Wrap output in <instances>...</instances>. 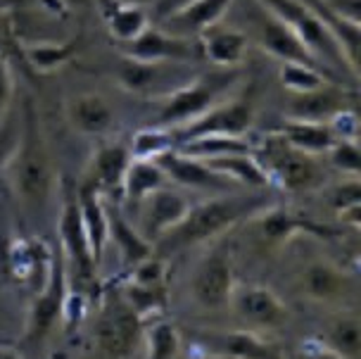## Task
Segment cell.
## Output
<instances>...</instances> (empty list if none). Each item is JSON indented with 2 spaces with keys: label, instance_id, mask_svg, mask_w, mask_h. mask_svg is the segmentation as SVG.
Instances as JSON below:
<instances>
[{
  "label": "cell",
  "instance_id": "obj_34",
  "mask_svg": "<svg viewBox=\"0 0 361 359\" xmlns=\"http://www.w3.org/2000/svg\"><path fill=\"white\" fill-rule=\"evenodd\" d=\"M121 300L138 314L140 319L157 317L166 305V286H140L128 281L121 291Z\"/></svg>",
  "mask_w": 361,
  "mask_h": 359
},
{
  "label": "cell",
  "instance_id": "obj_38",
  "mask_svg": "<svg viewBox=\"0 0 361 359\" xmlns=\"http://www.w3.org/2000/svg\"><path fill=\"white\" fill-rule=\"evenodd\" d=\"M173 147V136H166V131L159 129H143L135 133L133 145H131V157L133 159H154L162 155L164 150Z\"/></svg>",
  "mask_w": 361,
  "mask_h": 359
},
{
  "label": "cell",
  "instance_id": "obj_23",
  "mask_svg": "<svg viewBox=\"0 0 361 359\" xmlns=\"http://www.w3.org/2000/svg\"><path fill=\"white\" fill-rule=\"evenodd\" d=\"M105 209H107V236H109V241L117 245L121 260H124L128 267H135L138 262L150 257L152 243H147L143 236L138 233V229L131 226V221H128L117 207L105 202Z\"/></svg>",
  "mask_w": 361,
  "mask_h": 359
},
{
  "label": "cell",
  "instance_id": "obj_37",
  "mask_svg": "<svg viewBox=\"0 0 361 359\" xmlns=\"http://www.w3.org/2000/svg\"><path fill=\"white\" fill-rule=\"evenodd\" d=\"M159 65L154 62H143V60H133V57H126L119 65V83L126 88V91L140 93L147 91L154 81L159 79Z\"/></svg>",
  "mask_w": 361,
  "mask_h": 359
},
{
  "label": "cell",
  "instance_id": "obj_41",
  "mask_svg": "<svg viewBox=\"0 0 361 359\" xmlns=\"http://www.w3.org/2000/svg\"><path fill=\"white\" fill-rule=\"evenodd\" d=\"M12 95H15V79H12V69L5 55H0V129L10 119Z\"/></svg>",
  "mask_w": 361,
  "mask_h": 359
},
{
  "label": "cell",
  "instance_id": "obj_18",
  "mask_svg": "<svg viewBox=\"0 0 361 359\" xmlns=\"http://www.w3.org/2000/svg\"><path fill=\"white\" fill-rule=\"evenodd\" d=\"M55 250H50L43 241H15L10 248L8 267L19 284H27L38 293L50 274Z\"/></svg>",
  "mask_w": 361,
  "mask_h": 359
},
{
  "label": "cell",
  "instance_id": "obj_32",
  "mask_svg": "<svg viewBox=\"0 0 361 359\" xmlns=\"http://www.w3.org/2000/svg\"><path fill=\"white\" fill-rule=\"evenodd\" d=\"M76 50H79V43H74V41H67V43L38 41V43L24 46V57L31 62V67H34L36 72L50 74V72H55V69L67 65Z\"/></svg>",
  "mask_w": 361,
  "mask_h": 359
},
{
  "label": "cell",
  "instance_id": "obj_44",
  "mask_svg": "<svg viewBox=\"0 0 361 359\" xmlns=\"http://www.w3.org/2000/svg\"><path fill=\"white\" fill-rule=\"evenodd\" d=\"M295 359H343V357L335 355L333 350H328L324 343H312V345H305Z\"/></svg>",
  "mask_w": 361,
  "mask_h": 359
},
{
  "label": "cell",
  "instance_id": "obj_29",
  "mask_svg": "<svg viewBox=\"0 0 361 359\" xmlns=\"http://www.w3.org/2000/svg\"><path fill=\"white\" fill-rule=\"evenodd\" d=\"M169 178L164 176V171L159 169V164L154 159H133L128 164L124 181H121V190H124L126 200L140 202L143 197H147L152 190L166 185Z\"/></svg>",
  "mask_w": 361,
  "mask_h": 359
},
{
  "label": "cell",
  "instance_id": "obj_48",
  "mask_svg": "<svg viewBox=\"0 0 361 359\" xmlns=\"http://www.w3.org/2000/svg\"><path fill=\"white\" fill-rule=\"evenodd\" d=\"M200 359H228V357H221V355H209V352H204Z\"/></svg>",
  "mask_w": 361,
  "mask_h": 359
},
{
  "label": "cell",
  "instance_id": "obj_12",
  "mask_svg": "<svg viewBox=\"0 0 361 359\" xmlns=\"http://www.w3.org/2000/svg\"><path fill=\"white\" fill-rule=\"evenodd\" d=\"M124 55L133 57V60L162 65L166 60H195V57H202V50H200V43L185 41L178 34H169L157 27H145L133 41L126 43Z\"/></svg>",
  "mask_w": 361,
  "mask_h": 359
},
{
  "label": "cell",
  "instance_id": "obj_8",
  "mask_svg": "<svg viewBox=\"0 0 361 359\" xmlns=\"http://www.w3.org/2000/svg\"><path fill=\"white\" fill-rule=\"evenodd\" d=\"M143 333L145 322L119 298L117 303L102 307L93 329V338L107 357L126 359L143 343Z\"/></svg>",
  "mask_w": 361,
  "mask_h": 359
},
{
  "label": "cell",
  "instance_id": "obj_4",
  "mask_svg": "<svg viewBox=\"0 0 361 359\" xmlns=\"http://www.w3.org/2000/svg\"><path fill=\"white\" fill-rule=\"evenodd\" d=\"M60 252L67 267L69 279L81 288L79 293L86 295L90 288L98 284V264L90 252V243L81 221L79 197L74 188H64L62 214H60Z\"/></svg>",
  "mask_w": 361,
  "mask_h": 359
},
{
  "label": "cell",
  "instance_id": "obj_7",
  "mask_svg": "<svg viewBox=\"0 0 361 359\" xmlns=\"http://www.w3.org/2000/svg\"><path fill=\"white\" fill-rule=\"evenodd\" d=\"M69 293V274L64 267L62 252L57 250L53 255V264H50V274L45 279L41 291L36 293L34 303H31L29 317H27V333L24 341L29 345H38L55 329V324L62 319L64 298Z\"/></svg>",
  "mask_w": 361,
  "mask_h": 359
},
{
  "label": "cell",
  "instance_id": "obj_13",
  "mask_svg": "<svg viewBox=\"0 0 361 359\" xmlns=\"http://www.w3.org/2000/svg\"><path fill=\"white\" fill-rule=\"evenodd\" d=\"M235 291L233 267L224 252L207 255L195 269L192 276V298L204 310H221L231 303V295Z\"/></svg>",
  "mask_w": 361,
  "mask_h": 359
},
{
  "label": "cell",
  "instance_id": "obj_17",
  "mask_svg": "<svg viewBox=\"0 0 361 359\" xmlns=\"http://www.w3.org/2000/svg\"><path fill=\"white\" fill-rule=\"evenodd\" d=\"M154 162L159 164V169L164 171V176L169 181L183 185V188H212V190H226L231 181L221 174H216L214 169H209L207 162L197 157H190L185 152L169 147L162 155L154 157Z\"/></svg>",
  "mask_w": 361,
  "mask_h": 359
},
{
  "label": "cell",
  "instance_id": "obj_49",
  "mask_svg": "<svg viewBox=\"0 0 361 359\" xmlns=\"http://www.w3.org/2000/svg\"><path fill=\"white\" fill-rule=\"evenodd\" d=\"M121 3H140V0H121Z\"/></svg>",
  "mask_w": 361,
  "mask_h": 359
},
{
  "label": "cell",
  "instance_id": "obj_46",
  "mask_svg": "<svg viewBox=\"0 0 361 359\" xmlns=\"http://www.w3.org/2000/svg\"><path fill=\"white\" fill-rule=\"evenodd\" d=\"M64 8H83V5H88L90 0H60Z\"/></svg>",
  "mask_w": 361,
  "mask_h": 359
},
{
  "label": "cell",
  "instance_id": "obj_31",
  "mask_svg": "<svg viewBox=\"0 0 361 359\" xmlns=\"http://www.w3.org/2000/svg\"><path fill=\"white\" fill-rule=\"evenodd\" d=\"M176 150L185 152L197 159H209L219 155H231V152H252L245 136H226V133H207V136H195L180 140Z\"/></svg>",
  "mask_w": 361,
  "mask_h": 359
},
{
  "label": "cell",
  "instance_id": "obj_33",
  "mask_svg": "<svg viewBox=\"0 0 361 359\" xmlns=\"http://www.w3.org/2000/svg\"><path fill=\"white\" fill-rule=\"evenodd\" d=\"M300 231H314L312 224L298 219L293 212L283 207H271L269 212H264L259 217V233L264 241L269 243H283L288 238H293Z\"/></svg>",
  "mask_w": 361,
  "mask_h": 359
},
{
  "label": "cell",
  "instance_id": "obj_20",
  "mask_svg": "<svg viewBox=\"0 0 361 359\" xmlns=\"http://www.w3.org/2000/svg\"><path fill=\"white\" fill-rule=\"evenodd\" d=\"M131 164V150L121 143H107L98 147V152L93 155L88 169V185H93L95 190H100L102 195H107L109 190L121 188L124 174Z\"/></svg>",
  "mask_w": 361,
  "mask_h": 359
},
{
  "label": "cell",
  "instance_id": "obj_25",
  "mask_svg": "<svg viewBox=\"0 0 361 359\" xmlns=\"http://www.w3.org/2000/svg\"><path fill=\"white\" fill-rule=\"evenodd\" d=\"M202 162H207L209 169H214L216 174L226 176L228 181L245 183L252 190H267L271 185L269 174L264 171L259 159L252 157L250 152H231V155L209 157V159H202Z\"/></svg>",
  "mask_w": 361,
  "mask_h": 359
},
{
  "label": "cell",
  "instance_id": "obj_3",
  "mask_svg": "<svg viewBox=\"0 0 361 359\" xmlns=\"http://www.w3.org/2000/svg\"><path fill=\"white\" fill-rule=\"evenodd\" d=\"M259 3L269 12H274V15L300 38L302 46H305L328 72L333 74L335 69H343V72H347L357 81V76L352 74L350 65H347V57L343 53V48H340V43L335 41L331 29L321 22V17L309 8L305 0H259Z\"/></svg>",
  "mask_w": 361,
  "mask_h": 359
},
{
  "label": "cell",
  "instance_id": "obj_27",
  "mask_svg": "<svg viewBox=\"0 0 361 359\" xmlns=\"http://www.w3.org/2000/svg\"><path fill=\"white\" fill-rule=\"evenodd\" d=\"M231 3L233 0H192L190 5H185L176 15L166 17L164 22H169V27L183 31V34H190V31L192 34H202L204 29L221 22Z\"/></svg>",
  "mask_w": 361,
  "mask_h": 359
},
{
  "label": "cell",
  "instance_id": "obj_22",
  "mask_svg": "<svg viewBox=\"0 0 361 359\" xmlns=\"http://www.w3.org/2000/svg\"><path fill=\"white\" fill-rule=\"evenodd\" d=\"M67 117L83 136H100L114 124L112 105L100 93H81L79 98H74L67 105Z\"/></svg>",
  "mask_w": 361,
  "mask_h": 359
},
{
  "label": "cell",
  "instance_id": "obj_21",
  "mask_svg": "<svg viewBox=\"0 0 361 359\" xmlns=\"http://www.w3.org/2000/svg\"><path fill=\"white\" fill-rule=\"evenodd\" d=\"M79 197V209H81V221L86 229L90 252H93L95 264L100 267L102 255H105V245L109 241L107 236V209H105V195L100 190H95L93 185L83 183L81 190H76Z\"/></svg>",
  "mask_w": 361,
  "mask_h": 359
},
{
  "label": "cell",
  "instance_id": "obj_42",
  "mask_svg": "<svg viewBox=\"0 0 361 359\" xmlns=\"http://www.w3.org/2000/svg\"><path fill=\"white\" fill-rule=\"evenodd\" d=\"M19 133H22V124H17L15 119H8L0 129V171L8 169L10 159L17 150Z\"/></svg>",
  "mask_w": 361,
  "mask_h": 359
},
{
  "label": "cell",
  "instance_id": "obj_1",
  "mask_svg": "<svg viewBox=\"0 0 361 359\" xmlns=\"http://www.w3.org/2000/svg\"><path fill=\"white\" fill-rule=\"evenodd\" d=\"M257 209H267V195L250 193L209 197L204 202L190 205L183 219L169 233H164L152 248H159L162 255H173L178 250L216 238V236H221L224 231L235 226L238 221H243L245 217H250Z\"/></svg>",
  "mask_w": 361,
  "mask_h": 359
},
{
  "label": "cell",
  "instance_id": "obj_45",
  "mask_svg": "<svg viewBox=\"0 0 361 359\" xmlns=\"http://www.w3.org/2000/svg\"><path fill=\"white\" fill-rule=\"evenodd\" d=\"M192 0H159L157 3V17L159 19H166L171 15H176L178 10H183L185 5H190Z\"/></svg>",
  "mask_w": 361,
  "mask_h": 359
},
{
  "label": "cell",
  "instance_id": "obj_15",
  "mask_svg": "<svg viewBox=\"0 0 361 359\" xmlns=\"http://www.w3.org/2000/svg\"><path fill=\"white\" fill-rule=\"evenodd\" d=\"M200 350L228 359H283L274 343L252 331H212L200 336Z\"/></svg>",
  "mask_w": 361,
  "mask_h": 359
},
{
  "label": "cell",
  "instance_id": "obj_28",
  "mask_svg": "<svg viewBox=\"0 0 361 359\" xmlns=\"http://www.w3.org/2000/svg\"><path fill=\"white\" fill-rule=\"evenodd\" d=\"M102 15H105L107 31L121 43L133 41L147 27V12L143 10L140 3L107 0L105 8H102Z\"/></svg>",
  "mask_w": 361,
  "mask_h": 359
},
{
  "label": "cell",
  "instance_id": "obj_35",
  "mask_svg": "<svg viewBox=\"0 0 361 359\" xmlns=\"http://www.w3.org/2000/svg\"><path fill=\"white\" fill-rule=\"evenodd\" d=\"M326 81H333V76L319 67L302 65V62H281V83L288 88V93L314 91Z\"/></svg>",
  "mask_w": 361,
  "mask_h": 359
},
{
  "label": "cell",
  "instance_id": "obj_43",
  "mask_svg": "<svg viewBox=\"0 0 361 359\" xmlns=\"http://www.w3.org/2000/svg\"><path fill=\"white\" fill-rule=\"evenodd\" d=\"M331 15L347 19L352 24L361 22V0H319Z\"/></svg>",
  "mask_w": 361,
  "mask_h": 359
},
{
  "label": "cell",
  "instance_id": "obj_39",
  "mask_svg": "<svg viewBox=\"0 0 361 359\" xmlns=\"http://www.w3.org/2000/svg\"><path fill=\"white\" fill-rule=\"evenodd\" d=\"M331 155V164L340 169L347 176H359L361 169V152L357 138H338L328 150Z\"/></svg>",
  "mask_w": 361,
  "mask_h": 359
},
{
  "label": "cell",
  "instance_id": "obj_11",
  "mask_svg": "<svg viewBox=\"0 0 361 359\" xmlns=\"http://www.w3.org/2000/svg\"><path fill=\"white\" fill-rule=\"evenodd\" d=\"M143 209H140V219H138V233L143 236L147 243H157L164 233L176 226L183 219L185 212L190 209V200L183 193L173 188H162L152 190L150 195L143 197Z\"/></svg>",
  "mask_w": 361,
  "mask_h": 359
},
{
  "label": "cell",
  "instance_id": "obj_36",
  "mask_svg": "<svg viewBox=\"0 0 361 359\" xmlns=\"http://www.w3.org/2000/svg\"><path fill=\"white\" fill-rule=\"evenodd\" d=\"M143 341L147 345V359H176L180 350V333L169 322H154L145 329Z\"/></svg>",
  "mask_w": 361,
  "mask_h": 359
},
{
  "label": "cell",
  "instance_id": "obj_16",
  "mask_svg": "<svg viewBox=\"0 0 361 359\" xmlns=\"http://www.w3.org/2000/svg\"><path fill=\"white\" fill-rule=\"evenodd\" d=\"M290 117L288 119H302V121H324L328 124L340 112L354 110L350 105L345 88H340L335 81H326L324 86L314 88L305 93H290L288 102Z\"/></svg>",
  "mask_w": 361,
  "mask_h": 359
},
{
  "label": "cell",
  "instance_id": "obj_5",
  "mask_svg": "<svg viewBox=\"0 0 361 359\" xmlns=\"http://www.w3.org/2000/svg\"><path fill=\"white\" fill-rule=\"evenodd\" d=\"M257 159L269 174V181L279 183L281 188L290 190V193L312 190L324 181V169H321L316 155L293 147L279 133L267 138V143L262 147V157Z\"/></svg>",
  "mask_w": 361,
  "mask_h": 359
},
{
  "label": "cell",
  "instance_id": "obj_47",
  "mask_svg": "<svg viewBox=\"0 0 361 359\" xmlns=\"http://www.w3.org/2000/svg\"><path fill=\"white\" fill-rule=\"evenodd\" d=\"M0 359H22L17 355L15 350H8V348H0Z\"/></svg>",
  "mask_w": 361,
  "mask_h": 359
},
{
  "label": "cell",
  "instance_id": "obj_14",
  "mask_svg": "<svg viewBox=\"0 0 361 359\" xmlns=\"http://www.w3.org/2000/svg\"><path fill=\"white\" fill-rule=\"evenodd\" d=\"M228 305L243 322L262 326V329H281L288 322V307L271 288L264 286L235 288Z\"/></svg>",
  "mask_w": 361,
  "mask_h": 359
},
{
  "label": "cell",
  "instance_id": "obj_40",
  "mask_svg": "<svg viewBox=\"0 0 361 359\" xmlns=\"http://www.w3.org/2000/svg\"><path fill=\"white\" fill-rule=\"evenodd\" d=\"M331 205L338 209L340 214L347 212V209L361 207V183L359 176H350L345 178L340 185H335L331 190Z\"/></svg>",
  "mask_w": 361,
  "mask_h": 359
},
{
  "label": "cell",
  "instance_id": "obj_19",
  "mask_svg": "<svg viewBox=\"0 0 361 359\" xmlns=\"http://www.w3.org/2000/svg\"><path fill=\"white\" fill-rule=\"evenodd\" d=\"M200 50L202 57H207L212 65L216 67H235L243 62L245 53L250 48V38L245 31H238L226 24H214V27L204 29L202 34H197Z\"/></svg>",
  "mask_w": 361,
  "mask_h": 359
},
{
  "label": "cell",
  "instance_id": "obj_30",
  "mask_svg": "<svg viewBox=\"0 0 361 359\" xmlns=\"http://www.w3.org/2000/svg\"><path fill=\"white\" fill-rule=\"evenodd\" d=\"M324 345L343 359L361 357V322L357 314H340L328 324Z\"/></svg>",
  "mask_w": 361,
  "mask_h": 359
},
{
  "label": "cell",
  "instance_id": "obj_2",
  "mask_svg": "<svg viewBox=\"0 0 361 359\" xmlns=\"http://www.w3.org/2000/svg\"><path fill=\"white\" fill-rule=\"evenodd\" d=\"M8 174L17 197L31 209H41L48 205L55 190L57 174L50 147L45 143L38 114L34 107L27 105L22 119V133H19L17 150L8 164Z\"/></svg>",
  "mask_w": 361,
  "mask_h": 359
},
{
  "label": "cell",
  "instance_id": "obj_9",
  "mask_svg": "<svg viewBox=\"0 0 361 359\" xmlns=\"http://www.w3.org/2000/svg\"><path fill=\"white\" fill-rule=\"evenodd\" d=\"M255 124V105L252 98H231L219 100L207 112H202L197 119L178 126V140H188L207 133H226V136H245Z\"/></svg>",
  "mask_w": 361,
  "mask_h": 359
},
{
  "label": "cell",
  "instance_id": "obj_26",
  "mask_svg": "<svg viewBox=\"0 0 361 359\" xmlns=\"http://www.w3.org/2000/svg\"><path fill=\"white\" fill-rule=\"evenodd\" d=\"M279 136L293 147H298V150L309 152V155L328 152L331 145L338 140L331 124H324V121H302V119H286Z\"/></svg>",
  "mask_w": 361,
  "mask_h": 359
},
{
  "label": "cell",
  "instance_id": "obj_6",
  "mask_svg": "<svg viewBox=\"0 0 361 359\" xmlns=\"http://www.w3.org/2000/svg\"><path fill=\"white\" fill-rule=\"evenodd\" d=\"M233 81H235L233 74H212V76L207 74V76H200L192 83H185V86L176 88V91L166 95L162 110H159L157 124L178 129V126L197 119L212 105L224 100L221 95L233 86Z\"/></svg>",
  "mask_w": 361,
  "mask_h": 359
},
{
  "label": "cell",
  "instance_id": "obj_24",
  "mask_svg": "<svg viewBox=\"0 0 361 359\" xmlns=\"http://www.w3.org/2000/svg\"><path fill=\"white\" fill-rule=\"evenodd\" d=\"M302 291H305L312 300L319 303H328V300H338L343 298L345 291L350 288V279L338 264L331 262H312L307 264V269L302 272Z\"/></svg>",
  "mask_w": 361,
  "mask_h": 359
},
{
  "label": "cell",
  "instance_id": "obj_10",
  "mask_svg": "<svg viewBox=\"0 0 361 359\" xmlns=\"http://www.w3.org/2000/svg\"><path fill=\"white\" fill-rule=\"evenodd\" d=\"M255 38L269 55L276 57V60L302 62V65L319 67V69H324L326 74H331L305 46H302L300 38L295 36L293 31H290L286 24L274 15V12H269L267 8H264L259 0H257V15H255Z\"/></svg>",
  "mask_w": 361,
  "mask_h": 359
}]
</instances>
